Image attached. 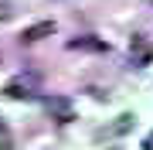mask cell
<instances>
[{
	"instance_id": "obj_8",
	"label": "cell",
	"mask_w": 153,
	"mask_h": 150,
	"mask_svg": "<svg viewBox=\"0 0 153 150\" xmlns=\"http://www.w3.org/2000/svg\"><path fill=\"white\" fill-rule=\"evenodd\" d=\"M143 150H153V140H146V143H143Z\"/></svg>"
},
{
	"instance_id": "obj_5",
	"label": "cell",
	"mask_w": 153,
	"mask_h": 150,
	"mask_svg": "<svg viewBox=\"0 0 153 150\" xmlns=\"http://www.w3.org/2000/svg\"><path fill=\"white\" fill-rule=\"evenodd\" d=\"M68 48H71V51H109V45H105V41H99V38H92V34L68 41Z\"/></svg>"
},
{
	"instance_id": "obj_7",
	"label": "cell",
	"mask_w": 153,
	"mask_h": 150,
	"mask_svg": "<svg viewBox=\"0 0 153 150\" xmlns=\"http://www.w3.org/2000/svg\"><path fill=\"white\" fill-rule=\"evenodd\" d=\"M7 7H10V0H0V17H7Z\"/></svg>"
},
{
	"instance_id": "obj_2",
	"label": "cell",
	"mask_w": 153,
	"mask_h": 150,
	"mask_svg": "<svg viewBox=\"0 0 153 150\" xmlns=\"http://www.w3.org/2000/svg\"><path fill=\"white\" fill-rule=\"evenodd\" d=\"M51 34H55V24H51V21H41V24H31V28H24V31H21V41H24V45H34V41L51 38Z\"/></svg>"
},
{
	"instance_id": "obj_4",
	"label": "cell",
	"mask_w": 153,
	"mask_h": 150,
	"mask_svg": "<svg viewBox=\"0 0 153 150\" xmlns=\"http://www.w3.org/2000/svg\"><path fill=\"white\" fill-rule=\"evenodd\" d=\"M129 55H133V65H146V61L153 58V48L136 34V38H133V45H129Z\"/></svg>"
},
{
	"instance_id": "obj_3",
	"label": "cell",
	"mask_w": 153,
	"mask_h": 150,
	"mask_svg": "<svg viewBox=\"0 0 153 150\" xmlns=\"http://www.w3.org/2000/svg\"><path fill=\"white\" fill-rule=\"evenodd\" d=\"M4 92L10 96V99H34V82H27V78H14Z\"/></svg>"
},
{
	"instance_id": "obj_1",
	"label": "cell",
	"mask_w": 153,
	"mask_h": 150,
	"mask_svg": "<svg viewBox=\"0 0 153 150\" xmlns=\"http://www.w3.org/2000/svg\"><path fill=\"white\" fill-rule=\"evenodd\" d=\"M44 106H48V113H51L58 123H68V119H71V102L65 99V96H48Z\"/></svg>"
},
{
	"instance_id": "obj_6",
	"label": "cell",
	"mask_w": 153,
	"mask_h": 150,
	"mask_svg": "<svg viewBox=\"0 0 153 150\" xmlns=\"http://www.w3.org/2000/svg\"><path fill=\"white\" fill-rule=\"evenodd\" d=\"M0 150H14V147H10V137H7L4 126H0Z\"/></svg>"
}]
</instances>
